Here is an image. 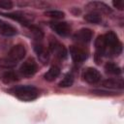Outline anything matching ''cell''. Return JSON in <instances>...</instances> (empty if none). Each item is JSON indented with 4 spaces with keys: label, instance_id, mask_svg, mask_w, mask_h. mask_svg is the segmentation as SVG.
I'll return each mask as SVG.
<instances>
[{
    "label": "cell",
    "instance_id": "6",
    "mask_svg": "<svg viewBox=\"0 0 124 124\" xmlns=\"http://www.w3.org/2000/svg\"><path fill=\"white\" fill-rule=\"evenodd\" d=\"M69 50L70 55L75 62H83L88 57V51L80 46H71Z\"/></svg>",
    "mask_w": 124,
    "mask_h": 124
},
{
    "label": "cell",
    "instance_id": "3",
    "mask_svg": "<svg viewBox=\"0 0 124 124\" xmlns=\"http://www.w3.org/2000/svg\"><path fill=\"white\" fill-rule=\"evenodd\" d=\"M37 70H38L37 62L33 58H28L21 64L19 68V73L21 74V76L25 78H30L36 74Z\"/></svg>",
    "mask_w": 124,
    "mask_h": 124
},
{
    "label": "cell",
    "instance_id": "21",
    "mask_svg": "<svg viewBox=\"0 0 124 124\" xmlns=\"http://www.w3.org/2000/svg\"><path fill=\"white\" fill-rule=\"evenodd\" d=\"M16 63L11 61L8 57H1L0 58V68L1 69H12L16 67Z\"/></svg>",
    "mask_w": 124,
    "mask_h": 124
},
{
    "label": "cell",
    "instance_id": "8",
    "mask_svg": "<svg viewBox=\"0 0 124 124\" xmlns=\"http://www.w3.org/2000/svg\"><path fill=\"white\" fill-rule=\"evenodd\" d=\"M85 8L90 11V13H97V14H109L111 13V10L110 8L103 3V2H100V1H92V2H89Z\"/></svg>",
    "mask_w": 124,
    "mask_h": 124
},
{
    "label": "cell",
    "instance_id": "1",
    "mask_svg": "<svg viewBox=\"0 0 124 124\" xmlns=\"http://www.w3.org/2000/svg\"><path fill=\"white\" fill-rule=\"evenodd\" d=\"M10 93L15 95L17 99L24 101V102H30L39 97V90L32 85H19L13 87L9 90Z\"/></svg>",
    "mask_w": 124,
    "mask_h": 124
},
{
    "label": "cell",
    "instance_id": "22",
    "mask_svg": "<svg viewBox=\"0 0 124 124\" xmlns=\"http://www.w3.org/2000/svg\"><path fill=\"white\" fill-rule=\"evenodd\" d=\"M28 27H29V29L31 30V32L33 33L35 39H36L37 41H42V39L44 38V33H43V31H42L39 27L34 26V25H29Z\"/></svg>",
    "mask_w": 124,
    "mask_h": 124
},
{
    "label": "cell",
    "instance_id": "13",
    "mask_svg": "<svg viewBox=\"0 0 124 124\" xmlns=\"http://www.w3.org/2000/svg\"><path fill=\"white\" fill-rule=\"evenodd\" d=\"M102 84L107 88L111 89H123L124 88V81L122 78H108L105 79Z\"/></svg>",
    "mask_w": 124,
    "mask_h": 124
},
{
    "label": "cell",
    "instance_id": "27",
    "mask_svg": "<svg viewBox=\"0 0 124 124\" xmlns=\"http://www.w3.org/2000/svg\"><path fill=\"white\" fill-rule=\"evenodd\" d=\"M2 23H3V21H2V20H0V26H1V24H2Z\"/></svg>",
    "mask_w": 124,
    "mask_h": 124
},
{
    "label": "cell",
    "instance_id": "25",
    "mask_svg": "<svg viewBox=\"0 0 124 124\" xmlns=\"http://www.w3.org/2000/svg\"><path fill=\"white\" fill-rule=\"evenodd\" d=\"M112 4H113V6H114L116 9H118L119 11H123V10H124V2H123V0H116V1H113Z\"/></svg>",
    "mask_w": 124,
    "mask_h": 124
},
{
    "label": "cell",
    "instance_id": "19",
    "mask_svg": "<svg viewBox=\"0 0 124 124\" xmlns=\"http://www.w3.org/2000/svg\"><path fill=\"white\" fill-rule=\"evenodd\" d=\"M74 83V76L72 73H68L64 76L63 79L59 82L60 87H70Z\"/></svg>",
    "mask_w": 124,
    "mask_h": 124
},
{
    "label": "cell",
    "instance_id": "2",
    "mask_svg": "<svg viewBox=\"0 0 124 124\" xmlns=\"http://www.w3.org/2000/svg\"><path fill=\"white\" fill-rule=\"evenodd\" d=\"M104 40L106 44V56H112V55H119L122 51V45L119 42L116 34L112 31L108 32L104 35Z\"/></svg>",
    "mask_w": 124,
    "mask_h": 124
},
{
    "label": "cell",
    "instance_id": "12",
    "mask_svg": "<svg viewBox=\"0 0 124 124\" xmlns=\"http://www.w3.org/2000/svg\"><path fill=\"white\" fill-rule=\"evenodd\" d=\"M34 49L40 59L41 62L43 63H46L48 61V58H49V52L48 50L44 46V45L41 43V41H37L35 44H34Z\"/></svg>",
    "mask_w": 124,
    "mask_h": 124
},
{
    "label": "cell",
    "instance_id": "23",
    "mask_svg": "<svg viewBox=\"0 0 124 124\" xmlns=\"http://www.w3.org/2000/svg\"><path fill=\"white\" fill-rule=\"evenodd\" d=\"M46 16H49V17H52V18H55V19H59V18H63L65 14L61 11H57V10H51V11H46L45 13Z\"/></svg>",
    "mask_w": 124,
    "mask_h": 124
},
{
    "label": "cell",
    "instance_id": "9",
    "mask_svg": "<svg viewBox=\"0 0 124 124\" xmlns=\"http://www.w3.org/2000/svg\"><path fill=\"white\" fill-rule=\"evenodd\" d=\"M92 36H93V32H92L91 29L82 28V29H79L78 31H77L74 34L73 39L78 44H87L91 41Z\"/></svg>",
    "mask_w": 124,
    "mask_h": 124
},
{
    "label": "cell",
    "instance_id": "26",
    "mask_svg": "<svg viewBox=\"0 0 124 124\" xmlns=\"http://www.w3.org/2000/svg\"><path fill=\"white\" fill-rule=\"evenodd\" d=\"M94 94H99V95H107V96H108V95H114V92H108V91H102V90H93L92 91Z\"/></svg>",
    "mask_w": 124,
    "mask_h": 124
},
{
    "label": "cell",
    "instance_id": "5",
    "mask_svg": "<svg viewBox=\"0 0 124 124\" xmlns=\"http://www.w3.org/2000/svg\"><path fill=\"white\" fill-rule=\"evenodd\" d=\"M25 54H26V50H25L24 46L21 45V44H18V45L14 46L10 49L7 57L11 61H13L15 63H17L18 61H20V60H22L24 58Z\"/></svg>",
    "mask_w": 124,
    "mask_h": 124
},
{
    "label": "cell",
    "instance_id": "4",
    "mask_svg": "<svg viewBox=\"0 0 124 124\" xmlns=\"http://www.w3.org/2000/svg\"><path fill=\"white\" fill-rule=\"evenodd\" d=\"M48 47H49V50L52 52V54H54L57 58H59V59L67 58L68 51H67L66 47L60 42H58V41H56L54 39H51L49 41Z\"/></svg>",
    "mask_w": 124,
    "mask_h": 124
},
{
    "label": "cell",
    "instance_id": "15",
    "mask_svg": "<svg viewBox=\"0 0 124 124\" xmlns=\"http://www.w3.org/2000/svg\"><path fill=\"white\" fill-rule=\"evenodd\" d=\"M16 33H17V30L14 26H12V25L3 21V23L0 26V34L1 35L11 37V36H15Z\"/></svg>",
    "mask_w": 124,
    "mask_h": 124
},
{
    "label": "cell",
    "instance_id": "24",
    "mask_svg": "<svg viewBox=\"0 0 124 124\" xmlns=\"http://www.w3.org/2000/svg\"><path fill=\"white\" fill-rule=\"evenodd\" d=\"M13 6H14V4L10 0H0V8H2V9L9 10V9H12Z\"/></svg>",
    "mask_w": 124,
    "mask_h": 124
},
{
    "label": "cell",
    "instance_id": "10",
    "mask_svg": "<svg viewBox=\"0 0 124 124\" xmlns=\"http://www.w3.org/2000/svg\"><path fill=\"white\" fill-rule=\"evenodd\" d=\"M50 28L57 33L59 36L67 37L71 33V26L67 22H60V21H51L49 23Z\"/></svg>",
    "mask_w": 124,
    "mask_h": 124
},
{
    "label": "cell",
    "instance_id": "7",
    "mask_svg": "<svg viewBox=\"0 0 124 124\" xmlns=\"http://www.w3.org/2000/svg\"><path fill=\"white\" fill-rule=\"evenodd\" d=\"M82 78L87 83L95 84L101 80L102 76H101V73L97 69L88 67V68L84 69V71L82 72Z\"/></svg>",
    "mask_w": 124,
    "mask_h": 124
},
{
    "label": "cell",
    "instance_id": "16",
    "mask_svg": "<svg viewBox=\"0 0 124 124\" xmlns=\"http://www.w3.org/2000/svg\"><path fill=\"white\" fill-rule=\"evenodd\" d=\"M60 75V68L57 66H51L48 71L44 75V78L47 81H53Z\"/></svg>",
    "mask_w": 124,
    "mask_h": 124
},
{
    "label": "cell",
    "instance_id": "17",
    "mask_svg": "<svg viewBox=\"0 0 124 124\" xmlns=\"http://www.w3.org/2000/svg\"><path fill=\"white\" fill-rule=\"evenodd\" d=\"M105 70L108 74L113 75V76H118L121 74V68L113 62H108L105 65Z\"/></svg>",
    "mask_w": 124,
    "mask_h": 124
},
{
    "label": "cell",
    "instance_id": "18",
    "mask_svg": "<svg viewBox=\"0 0 124 124\" xmlns=\"http://www.w3.org/2000/svg\"><path fill=\"white\" fill-rule=\"evenodd\" d=\"M2 79L5 83H12V82L18 80V76L14 71H8L3 74Z\"/></svg>",
    "mask_w": 124,
    "mask_h": 124
},
{
    "label": "cell",
    "instance_id": "11",
    "mask_svg": "<svg viewBox=\"0 0 124 124\" xmlns=\"http://www.w3.org/2000/svg\"><path fill=\"white\" fill-rule=\"evenodd\" d=\"M3 16H8L14 20H16L18 22H20L21 24L25 25V26H29L32 20V17L29 16H26V14L21 13V12H16V13H11V14H3Z\"/></svg>",
    "mask_w": 124,
    "mask_h": 124
},
{
    "label": "cell",
    "instance_id": "14",
    "mask_svg": "<svg viewBox=\"0 0 124 124\" xmlns=\"http://www.w3.org/2000/svg\"><path fill=\"white\" fill-rule=\"evenodd\" d=\"M95 47H96V56H103L105 55L106 51V44L104 40V35L98 36V38L95 41Z\"/></svg>",
    "mask_w": 124,
    "mask_h": 124
},
{
    "label": "cell",
    "instance_id": "20",
    "mask_svg": "<svg viewBox=\"0 0 124 124\" xmlns=\"http://www.w3.org/2000/svg\"><path fill=\"white\" fill-rule=\"evenodd\" d=\"M84 19L90 23H99L102 20L101 15L97 13H88L84 16Z\"/></svg>",
    "mask_w": 124,
    "mask_h": 124
}]
</instances>
